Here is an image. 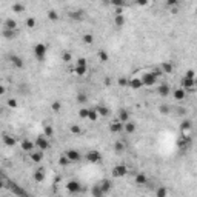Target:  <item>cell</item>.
I'll list each match as a JSON object with an SVG mask.
<instances>
[{
	"label": "cell",
	"mask_w": 197,
	"mask_h": 197,
	"mask_svg": "<svg viewBox=\"0 0 197 197\" xmlns=\"http://www.w3.org/2000/svg\"><path fill=\"white\" fill-rule=\"evenodd\" d=\"M35 148L38 149V151H46L48 148H49V142H48V139H46V136H37V139H35Z\"/></svg>",
	"instance_id": "1"
},
{
	"label": "cell",
	"mask_w": 197,
	"mask_h": 197,
	"mask_svg": "<svg viewBox=\"0 0 197 197\" xmlns=\"http://www.w3.org/2000/svg\"><path fill=\"white\" fill-rule=\"evenodd\" d=\"M85 157H86V160H88L89 163H99V162L102 160V152L97 151V149H89Z\"/></svg>",
	"instance_id": "2"
},
{
	"label": "cell",
	"mask_w": 197,
	"mask_h": 197,
	"mask_svg": "<svg viewBox=\"0 0 197 197\" xmlns=\"http://www.w3.org/2000/svg\"><path fill=\"white\" fill-rule=\"evenodd\" d=\"M46 51H48L46 45H43V43H37V45L34 46V54H35L37 60H40V62H42V60H45Z\"/></svg>",
	"instance_id": "3"
},
{
	"label": "cell",
	"mask_w": 197,
	"mask_h": 197,
	"mask_svg": "<svg viewBox=\"0 0 197 197\" xmlns=\"http://www.w3.org/2000/svg\"><path fill=\"white\" fill-rule=\"evenodd\" d=\"M142 82H143V86H152L157 83V77L154 75L152 71H149V72H145L142 75Z\"/></svg>",
	"instance_id": "4"
},
{
	"label": "cell",
	"mask_w": 197,
	"mask_h": 197,
	"mask_svg": "<svg viewBox=\"0 0 197 197\" xmlns=\"http://www.w3.org/2000/svg\"><path fill=\"white\" fill-rule=\"evenodd\" d=\"M126 174H128V168L125 165H115L112 168V177H115V179L125 177Z\"/></svg>",
	"instance_id": "5"
},
{
	"label": "cell",
	"mask_w": 197,
	"mask_h": 197,
	"mask_svg": "<svg viewBox=\"0 0 197 197\" xmlns=\"http://www.w3.org/2000/svg\"><path fill=\"white\" fill-rule=\"evenodd\" d=\"M66 189L71 194H78L82 191V185H80V182H77V180H69L66 183Z\"/></svg>",
	"instance_id": "6"
},
{
	"label": "cell",
	"mask_w": 197,
	"mask_h": 197,
	"mask_svg": "<svg viewBox=\"0 0 197 197\" xmlns=\"http://www.w3.org/2000/svg\"><path fill=\"white\" fill-rule=\"evenodd\" d=\"M65 155H66L68 159H69L71 163H72V162H74V163H75V162H80V159H82V157H80V152H78L77 149H68Z\"/></svg>",
	"instance_id": "7"
},
{
	"label": "cell",
	"mask_w": 197,
	"mask_h": 197,
	"mask_svg": "<svg viewBox=\"0 0 197 197\" xmlns=\"http://www.w3.org/2000/svg\"><path fill=\"white\" fill-rule=\"evenodd\" d=\"M11 191L14 192L17 197H29V195H28V192H26L23 188H20V186L17 185V183H11Z\"/></svg>",
	"instance_id": "8"
},
{
	"label": "cell",
	"mask_w": 197,
	"mask_h": 197,
	"mask_svg": "<svg viewBox=\"0 0 197 197\" xmlns=\"http://www.w3.org/2000/svg\"><path fill=\"white\" fill-rule=\"evenodd\" d=\"M134 182H136V185L143 186V185H146V183H148V177L143 174V173H137L136 177H134Z\"/></svg>",
	"instance_id": "9"
},
{
	"label": "cell",
	"mask_w": 197,
	"mask_h": 197,
	"mask_svg": "<svg viewBox=\"0 0 197 197\" xmlns=\"http://www.w3.org/2000/svg\"><path fill=\"white\" fill-rule=\"evenodd\" d=\"M34 148H35V143H34V142H31V140H28V139H25V140L22 142V149H23V151L32 152Z\"/></svg>",
	"instance_id": "10"
},
{
	"label": "cell",
	"mask_w": 197,
	"mask_h": 197,
	"mask_svg": "<svg viewBox=\"0 0 197 197\" xmlns=\"http://www.w3.org/2000/svg\"><path fill=\"white\" fill-rule=\"evenodd\" d=\"M195 86V80H192V78H186V77H183L182 78V88L183 89H192Z\"/></svg>",
	"instance_id": "11"
},
{
	"label": "cell",
	"mask_w": 197,
	"mask_h": 197,
	"mask_svg": "<svg viewBox=\"0 0 197 197\" xmlns=\"http://www.w3.org/2000/svg\"><path fill=\"white\" fill-rule=\"evenodd\" d=\"M173 97L176 100H183V99H186V91L183 89V88H177L173 91Z\"/></svg>",
	"instance_id": "12"
},
{
	"label": "cell",
	"mask_w": 197,
	"mask_h": 197,
	"mask_svg": "<svg viewBox=\"0 0 197 197\" xmlns=\"http://www.w3.org/2000/svg\"><path fill=\"white\" fill-rule=\"evenodd\" d=\"M99 185H100V188L103 189V192H105V194H108V192L111 191V188H112L111 180H109V179H103L102 182H99Z\"/></svg>",
	"instance_id": "13"
},
{
	"label": "cell",
	"mask_w": 197,
	"mask_h": 197,
	"mask_svg": "<svg viewBox=\"0 0 197 197\" xmlns=\"http://www.w3.org/2000/svg\"><path fill=\"white\" fill-rule=\"evenodd\" d=\"M189 143H191V139H189L188 136L183 134V136L177 140V146H179V148H188V146H189Z\"/></svg>",
	"instance_id": "14"
},
{
	"label": "cell",
	"mask_w": 197,
	"mask_h": 197,
	"mask_svg": "<svg viewBox=\"0 0 197 197\" xmlns=\"http://www.w3.org/2000/svg\"><path fill=\"white\" fill-rule=\"evenodd\" d=\"M157 93H159L162 97H166L169 93H171V88H169V85H166V83H162L159 88H157Z\"/></svg>",
	"instance_id": "15"
},
{
	"label": "cell",
	"mask_w": 197,
	"mask_h": 197,
	"mask_svg": "<svg viewBox=\"0 0 197 197\" xmlns=\"http://www.w3.org/2000/svg\"><path fill=\"white\" fill-rule=\"evenodd\" d=\"M109 131L111 133H120V131H123V123L120 120H115L114 123L109 125Z\"/></svg>",
	"instance_id": "16"
},
{
	"label": "cell",
	"mask_w": 197,
	"mask_h": 197,
	"mask_svg": "<svg viewBox=\"0 0 197 197\" xmlns=\"http://www.w3.org/2000/svg\"><path fill=\"white\" fill-rule=\"evenodd\" d=\"M9 59H11L12 65H14L16 68H23V66H25V63H23L22 57H19V56H16V54H12V56H11Z\"/></svg>",
	"instance_id": "17"
},
{
	"label": "cell",
	"mask_w": 197,
	"mask_h": 197,
	"mask_svg": "<svg viewBox=\"0 0 197 197\" xmlns=\"http://www.w3.org/2000/svg\"><path fill=\"white\" fill-rule=\"evenodd\" d=\"M91 194H93V197H105V192H103V189L100 188L99 183L91 188Z\"/></svg>",
	"instance_id": "18"
},
{
	"label": "cell",
	"mask_w": 197,
	"mask_h": 197,
	"mask_svg": "<svg viewBox=\"0 0 197 197\" xmlns=\"http://www.w3.org/2000/svg\"><path fill=\"white\" fill-rule=\"evenodd\" d=\"M160 69H162V72H165V74H171V72H173V69H174L173 62H163Z\"/></svg>",
	"instance_id": "19"
},
{
	"label": "cell",
	"mask_w": 197,
	"mask_h": 197,
	"mask_svg": "<svg viewBox=\"0 0 197 197\" xmlns=\"http://www.w3.org/2000/svg\"><path fill=\"white\" fill-rule=\"evenodd\" d=\"M143 86V82H142V78H131L129 80V88H133V89H139Z\"/></svg>",
	"instance_id": "20"
},
{
	"label": "cell",
	"mask_w": 197,
	"mask_h": 197,
	"mask_svg": "<svg viewBox=\"0 0 197 197\" xmlns=\"http://www.w3.org/2000/svg\"><path fill=\"white\" fill-rule=\"evenodd\" d=\"M119 120L125 125L126 122H129V112L126 111V109H120L119 111Z\"/></svg>",
	"instance_id": "21"
},
{
	"label": "cell",
	"mask_w": 197,
	"mask_h": 197,
	"mask_svg": "<svg viewBox=\"0 0 197 197\" xmlns=\"http://www.w3.org/2000/svg\"><path fill=\"white\" fill-rule=\"evenodd\" d=\"M17 28V22L12 20V19H6L5 20V29H11V31H16Z\"/></svg>",
	"instance_id": "22"
},
{
	"label": "cell",
	"mask_w": 197,
	"mask_h": 197,
	"mask_svg": "<svg viewBox=\"0 0 197 197\" xmlns=\"http://www.w3.org/2000/svg\"><path fill=\"white\" fill-rule=\"evenodd\" d=\"M97 119H99V112H97V109H96V108H89V112H88V120L96 122Z\"/></svg>",
	"instance_id": "23"
},
{
	"label": "cell",
	"mask_w": 197,
	"mask_h": 197,
	"mask_svg": "<svg viewBox=\"0 0 197 197\" xmlns=\"http://www.w3.org/2000/svg\"><path fill=\"white\" fill-rule=\"evenodd\" d=\"M31 159H32V162L38 163L43 159V151H34V152H31Z\"/></svg>",
	"instance_id": "24"
},
{
	"label": "cell",
	"mask_w": 197,
	"mask_h": 197,
	"mask_svg": "<svg viewBox=\"0 0 197 197\" xmlns=\"http://www.w3.org/2000/svg\"><path fill=\"white\" fill-rule=\"evenodd\" d=\"M123 129L126 131L128 134H133L134 131H136V123H134V122H126V123L123 125Z\"/></svg>",
	"instance_id": "25"
},
{
	"label": "cell",
	"mask_w": 197,
	"mask_h": 197,
	"mask_svg": "<svg viewBox=\"0 0 197 197\" xmlns=\"http://www.w3.org/2000/svg\"><path fill=\"white\" fill-rule=\"evenodd\" d=\"M3 143L6 146H14L16 145V140L12 136H8V134H3Z\"/></svg>",
	"instance_id": "26"
},
{
	"label": "cell",
	"mask_w": 197,
	"mask_h": 197,
	"mask_svg": "<svg viewBox=\"0 0 197 197\" xmlns=\"http://www.w3.org/2000/svg\"><path fill=\"white\" fill-rule=\"evenodd\" d=\"M68 16L71 19H74V20H82L83 19V11H71V12H68Z\"/></svg>",
	"instance_id": "27"
},
{
	"label": "cell",
	"mask_w": 197,
	"mask_h": 197,
	"mask_svg": "<svg viewBox=\"0 0 197 197\" xmlns=\"http://www.w3.org/2000/svg\"><path fill=\"white\" fill-rule=\"evenodd\" d=\"M96 109H97L99 115H102V117H108V115H109V109H108L106 106H103V105H99Z\"/></svg>",
	"instance_id": "28"
},
{
	"label": "cell",
	"mask_w": 197,
	"mask_h": 197,
	"mask_svg": "<svg viewBox=\"0 0 197 197\" xmlns=\"http://www.w3.org/2000/svg\"><path fill=\"white\" fill-rule=\"evenodd\" d=\"M86 71H88V66H74V72H75V75H78V77L85 75Z\"/></svg>",
	"instance_id": "29"
},
{
	"label": "cell",
	"mask_w": 197,
	"mask_h": 197,
	"mask_svg": "<svg viewBox=\"0 0 197 197\" xmlns=\"http://www.w3.org/2000/svg\"><path fill=\"white\" fill-rule=\"evenodd\" d=\"M17 35V31H11V29H3V37L8 38V40H11V38H16Z\"/></svg>",
	"instance_id": "30"
},
{
	"label": "cell",
	"mask_w": 197,
	"mask_h": 197,
	"mask_svg": "<svg viewBox=\"0 0 197 197\" xmlns=\"http://www.w3.org/2000/svg\"><path fill=\"white\" fill-rule=\"evenodd\" d=\"M191 120H183L182 123H180V129H182V133H186V131H189L191 129Z\"/></svg>",
	"instance_id": "31"
},
{
	"label": "cell",
	"mask_w": 197,
	"mask_h": 197,
	"mask_svg": "<svg viewBox=\"0 0 197 197\" xmlns=\"http://www.w3.org/2000/svg\"><path fill=\"white\" fill-rule=\"evenodd\" d=\"M34 180H35V182H43V180H45V173H43V169H38V171L34 173Z\"/></svg>",
	"instance_id": "32"
},
{
	"label": "cell",
	"mask_w": 197,
	"mask_h": 197,
	"mask_svg": "<svg viewBox=\"0 0 197 197\" xmlns=\"http://www.w3.org/2000/svg\"><path fill=\"white\" fill-rule=\"evenodd\" d=\"M51 109L54 111V112H60V111H62V102L54 100V102L51 103Z\"/></svg>",
	"instance_id": "33"
},
{
	"label": "cell",
	"mask_w": 197,
	"mask_h": 197,
	"mask_svg": "<svg viewBox=\"0 0 197 197\" xmlns=\"http://www.w3.org/2000/svg\"><path fill=\"white\" fill-rule=\"evenodd\" d=\"M43 136H46V137H52V136H54V129H52V126H49V125L43 126Z\"/></svg>",
	"instance_id": "34"
},
{
	"label": "cell",
	"mask_w": 197,
	"mask_h": 197,
	"mask_svg": "<svg viewBox=\"0 0 197 197\" xmlns=\"http://www.w3.org/2000/svg\"><path fill=\"white\" fill-rule=\"evenodd\" d=\"M99 59H100V62H108L109 60V56H108V52L106 51H105V49H100L99 51Z\"/></svg>",
	"instance_id": "35"
},
{
	"label": "cell",
	"mask_w": 197,
	"mask_h": 197,
	"mask_svg": "<svg viewBox=\"0 0 197 197\" xmlns=\"http://www.w3.org/2000/svg\"><path fill=\"white\" fill-rule=\"evenodd\" d=\"M114 23L119 26V28H120V26H123V25H125V16H115Z\"/></svg>",
	"instance_id": "36"
},
{
	"label": "cell",
	"mask_w": 197,
	"mask_h": 197,
	"mask_svg": "<svg viewBox=\"0 0 197 197\" xmlns=\"http://www.w3.org/2000/svg\"><path fill=\"white\" fill-rule=\"evenodd\" d=\"M69 131H71L74 136H78V134L82 133V128L78 126V125H71V126H69Z\"/></svg>",
	"instance_id": "37"
},
{
	"label": "cell",
	"mask_w": 197,
	"mask_h": 197,
	"mask_svg": "<svg viewBox=\"0 0 197 197\" xmlns=\"http://www.w3.org/2000/svg\"><path fill=\"white\" fill-rule=\"evenodd\" d=\"M157 197H166L168 195V191H166V188L165 186H159V188H157Z\"/></svg>",
	"instance_id": "38"
},
{
	"label": "cell",
	"mask_w": 197,
	"mask_h": 197,
	"mask_svg": "<svg viewBox=\"0 0 197 197\" xmlns=\"http://www.w3.org/2000/svg\"><path fill=\"white\" fill-rule=\"evenodd\" d=\"M48 19H49V20H52V22H54V20H57V19H59L57 11H54V9H49V11H48Z\"/></svg>",
	"instance_id": "39"
},
{
	"label": "cell",
	"mask_w": 197,
	"mask_h": 197,
	"mask_svg": "<svg viewBox=\"0 0 197 197\" xmlns=\"http://www.w3.org/2000/svg\"><path fill=\"white\" fill-rule=\"evenodd\" d=\"M25 25L28 26V28H34V26L37 25V20L34 17H28V19H26V22H25Z\"/></svg>",
	"instance_id": "40"
},
{
	"label": "cell",
	"mask_w": 197,
	"mask_h": 197,
	"mask_svg": "<svg viewBox=\"0 0 197 197\" xmlns=\"http://www.w3.org/2000/svg\"><path fill=\"white\" fill-rule=\"evenodd\" d=\"M82 40L85 42V43H88V45H91L94 42V37H93V34H85L83 37H82Z\"/></svg>",
	"instance_id": "41"
},
{
	"label": "cell",
	"mask_w": 197,
	"mask_h": 197,
	"mask_svg": "<svg viewBox=\"0 0 197 197\" xmlns=\"http://www.w3.org/2000/svg\"><path fill=\"white\" fill-rule=\"evenodd\" d=\"M12 11H14V12H23V11H25V5H22V3H14V5H12Z\"/></svg>",
	"instance_id": "42"
},
{
	"label": "cell",
	"mask_w": 197,
	"mask_h": 197,
	"mask_svg": "<svg viewBox=\"0 0 197 197\" xmlns=\"http://www.w3.org/2000/svg\"><path fill=\"white\" fill-rule=\"evenodd\" d=\"M86 100H88V96L85 94V93H80V94H77V102L78 103H86Z\"/></svg>",
	"instance_id": "43"
},
{
	"label": "cell",
	"mask_w": 197,
	"mask_h": 197,
	"mask_svg": "<svg viewBox=\"0 0 197 197\" xmlns=\"http://www.w3.org/2000/svg\"><path fill=\"white\" fill-rule=\"evenodd\" d=\"M117 83H119V86L125 88V86H129V80H126L125 77H119V80H117Z\"/></svg>",
	"instance_id": "44"
},
{
	"label": "cell",
	"mask_w": 197,
	"mask_h": 197,
	"mask_svg": "<svg viewBox=\"0 0 197 197\" xmlns=\"http://www.w3.org/2000/svg\"><path fill=\"white\" fill-rule=\"evenodd\" d=\"M59 163L60 165H63V166H66V165H69L71 162H69V159L66 155H60V159H59Z\"/></svg>",
	"instance_id": "45"
},
{
	"label": "cell",
	"mask_w": 197,
	"mask_h": 197,
	"mask_svg": "<svg viewBox=\"0 0 197 197\" xmlns=\"http://www.w3.org/2000/svg\"><path fill=\"white\" fill-rule=\"evenodd\" d=\"M88 112H89V108H80V111H78V115H80L82 119H88Z\"/></svg>",
	"instance_id": "46"
},
{
	"label": "cell",
	"mask_w": 197,
	"mask_h": 197,
	"mask_svg": "<svg viewBox=\"0 0 197 197\" xmlns=\"http://www.w3.org/2000/svg\"><path fill=\"white\" fill-rule=\"evenodd\" d=\"M114 148H115V151H117V152H122V151L125 149V145H123V143H122V142H115V145H114Z\"/></svg>",
	"instance_id": "47"
},
{
	"label": "cell",
	"mask_w": 197,
	"mask_h": 197,
	"mask_svg": "<svg viewBox=\"0 0 197 197\" xmlns=\"http://www.w3.org/2000/svg\"><path fill=\"white\" fill-rule=\"evenodd\" d=\"M71 59H72V56L69 54L68 51H66V52H63V54H62V60H63V62H66V63H68V62H71Z\"/></svg>",
	"instance_id": "48"
},
{
	"label": "cell",
	"mask_w": 197,
	"mask_h": 197,
	"mask_svg": "<svg viewBox=\"0 0 197 197\" xmlns=\"http://www.w3.org/2000/svg\"><path fill=\"white\" fill-rule=\"evenodd\" d=\"M75 66H86V59H83V57L77 59V62H75Z\"/></svg>",
	"instance_id": "49"
},
{
	"label": "cell",
	"mask_w": 197,
	"mask_h": 197,
	"mask_svg": "<svg viewBox=\"0 0 197 197\" xmlns=\"http://www.w3.org/2000/svg\"><path fill=\"white\" fill-rule=\"evenodd\" d=\"M185 77H186V78H192V80H195V72H194L192 69H189V71L185 72Z\"/></svg>",
	"instance_id": "50"
},
{
	"label": "cell",
	"mask_w": 197,
	"mask_h": 197,
	"mask_svg": "<svg viewBox=\"0 0 197 197\" xmlns=\"http://www.w3.org/2000/svg\"><path fill=\"white\" fill-rule=\"evenodd\" d=\"M159 111H160L162 114H168V111H169V108L166 106V105H160V106H159Z\"/></svg>",
	"instance_id": "51"
},
{
	"label": "cell",
	"mask_w": 197,
	"mask_h": 197,
	"mask_svg": "<svg viewBox=\"0 0 197 197\" xmlns=\"http://www.w3.org/2000/svg\"><path fill=\"white\" fill-rule=\"evenodd\" d=\"M8 106H11V108H16V106H17V102H16L14 99H9V100H8Z\"/></svg>",
	"instance_id": "52"
},
{
	"label": "cell",
	"mask_w": 197,
	"mask_h": 197,
	"mask_svg": "<svg viewBox=\"0 0 197 197\" xmlns=\"http://www.w3.org/2000/svg\"><path fill=\"white\" fill-rule=\"evenodd\" d=\"M166 5L173 8V6H177V5H179V2H177V0H168V2H166Z\"/></svg>",
	"instance_id": "53"
},
{
	"label": "cell",
	"mask_w": 197,
	"mask_h": 197,
	"mask_svg": "<svg viewBox=\"0 0 197 197\" xmlns=\"http://www.w3.org/2000/svg\"><path fill=\"white\" fill-rule=\"evenodd\" d=\"M105 85H106V86H109V85H111V78H109V77L105 78Z\"/></svg>",
	"instance_id": "54"
},
{
	"label": "cell",
	"mask_w": 197,
	"mask_h": 197,
	"mask_svg": "<svg viewBox=\"0 0 197 197\" xmlns=\"http://www.w3.org/2000/svg\"><path fill=\"white\" fill-rule=\"evenodd\" d=\"M195 86H197V77H195Z\"/></svg>",
	"instance_id": "55"
}]
</instances>
